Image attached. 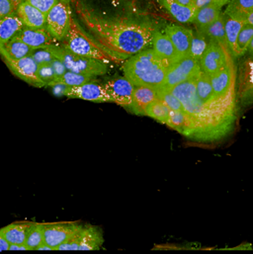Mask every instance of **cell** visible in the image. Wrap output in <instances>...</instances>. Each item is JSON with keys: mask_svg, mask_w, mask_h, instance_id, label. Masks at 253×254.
<instances>
[{"mask_svg": "<svg viewBox=\"0 0 253 254\" xmlns=\"http://www.w3.org/2000/svg\"><path fill=\"white\" fill-rule=\"evenodd\" d=\"M81 27L103 48L126 60L150 47L158 22L142 10L102 13L85 1L75 2Z\"/></svg>", "mask_w": 253, "mask_h": 254, "instance_id": "6da1fadb", "label": "cell"}, {"mask_svg": "<svg viewBox=\"0 0 253 254\" xmlns=\"http://www.w3.org/2000/svg\"><path fill=\"white\" fill-rule=\"evenodd\" d=\"M196 77L170 89L186 114V124L181 134L202 143L223 140L232 133L238 120L237 94L203 102L196 94Z\"/></svg>", "mask_w": 253, "mask_h": 254, "instance_id": "7a4b0ae2", "label": "cell"}, {"mask_svg": "<svg viewBox=\"0 0 253 254\" xmlns=\"http://www.w3.org/2000/svg\"><path fill=\"white\" fill-rule=\"evenodd\" d=\"M173 64L157 55L151 47L128 57L123 62L124 76L133 86L160 88L168 68Z\"/></svg>", "mask_w": 253, "mask_h": 254, "instance_id": "3957f363", "label": "cell"}, {"mask_svg": "<svg viewBox=\"0 0 253 254\" xmlns=\"http://www.w3.org/2000/svg\"><path fill=\"white\" fill-rule=\"evenodd\" d=\"M60 44L76 56L100 61L107 64H123L125 61L124 58L107 51L98 44L73 17H71L66 34Z\"/></svg>", "mask_w": 253, "mask_h": 254, "instance_id": "277c9868", "label": "cell"}, {"mask_svg": "<svg viewBox=\"0 0 253 254\" xmlns=\"http://www.w3.org/2000/svg\"><path fill=\"white\" fill-rule=\"evenodd\" d=\"M48 47L52 51L55 58L63 62L66 70L83 73L94 77L104 75L108 71L109 64L93 59L76 56L64 49L61 44L56 43Z\"/></svg>", "mask_w": 253, "mask_h": 254, "instance_id": "5b68a950", "label": "cell"}, {"mask_svg": "<svg viewBox=\"0 0 253 254\" xmlns=\"http://www.w3.org/2000/svg\"><path fill=\"white\" fill-rule=\"evenodd\" d=\"M71 17L72 10L70 3L57 1L46 13L45 28L57 42H61L66 34Z\"/></svg>", "mask_w": 253, "mask_h": 254, "instance_id": "8992f818", "label": "cell"}, {"mask_svg": "<svg viewBox=\"0 0 253 254\" xmlns=\"http://www.w3.org/2000/svg\"><path fill=\"white\" fill-rule=\"evenodd\" d=\"M234 59L229 48L215 41H209L207 49L199 61L201 70L208 76H212Z\"/></svg>", "mask_w": 253, "mask_h": 254, "instance_id": "52a82bcc", "label": "cell"}, {"mask_svg": "<svg viewBox=\"0 0 253 254\" xmlns=\"http://www.w3.org/2000/svg\"><path fill=\"white\" fill-rule=\"evenodd\" d=\"M200 70L198 61L189 56L182 58L168 68L164 82L158 89H172L177 84L196 77Z\"/></svg>", "mask_w": 253, "mask_h": 254, "instance_id": "ba28073f", "label": "cell"}, {"mask_svg": "<svg viewBox=\"0 0 253 254\" xmlns=\"http://www.w3.org/2000/svg\"><path fill=\"white\" fill-rule=\"evenodd\" d=\"M237 76L238 71L234 59L220 71L209 76L215 96L217 98H226L237 94Z\"/></svg>", "mask_w": 253, "mask_h": 254, "instance_id": "9c48e42d", "label": "cell"}, {"mask_svg": "<svg viewBox=\"0 0 253 254\" xmlns=\"http://www.w3.org/2000/svg\"><path fill=\"white\" fill-rule=\"evenodd\" d=\"M43 226L44 243L53 248L54 251H57L63 242L82 227V225L77 222L43 223Z\"/></svg>", "mask_w": 253, "mask_h": 254, "instance_id": "30bf717a", "label": "cell"}, {"mask_svg": "<svg viewBox=\"0 0 253 254\" xmlns=\"http://www.w3.org/2000/svg\"><path fill=\"white\" fill-rule=\"evenodd\" d=\"M4 64L12 74L34 87H45L38 75V64L31 56L15 61H5Z\"/></svg>", "mask_w": 253, "mask_h": 254, "instance_id": "8fae6325", "label": "cell"}, {"mask_svg": "<svg viewBox=\"0 0 253 254\" xmlns=\"http://www.w3.org/2000/svg\"><path fill=\"white\" fill-rule=\"evenodd\" d=\"M63 96H66L68 98L82 99L94 103H112L111 98L107 93L104 85L98 84L93 81L83 83L79 86L67 87Z\"/></svg>", "mask_w": 253, "mask_h": 254, "instance_id": "7c38bea8", "label": "cell"}, {"mask_svg": "<svg viewBox=\"0 0 253 254\" xmlns=\"http://www.w3.org/2000/svg\"><path fill=\"white\" fill-rule=\"evenodd\" d=\"M163 33L171 41L180 59L188 56L191 40L194 34L192 29L179 24L167 23L164 26Z\"/></svg>", "mask_w": 253, "mask_h": 254, "instance_id": "4fadbf2b", "label": "cell"}, {"mask_svg": "<svg viewBox=\"0 0 253 254\" xmlns=\"http://www.w3.org/2000/svg\"><path fill=\"white\" fill-rule=\"evenodd\" d=\"M104 87L109 94L112 103H116L117 105L126 108V110L129 109L134 86L128 79L125 76L117 77L106 82Z\"/></svg>", "mask_w": 253, "mask_h": 254, "instance_id": "5bb4252c", "label": "cell"}, {"mask_svg": "<svg viewBox=\"0 0 253 254\" xmlns=\"http://www.w3.org/2000/svg\"><path fill=\"white\" fill-rule=\"evenodd\" d=\"M14 38L19 39L32 49L43 48L58 43L45 27L40 29L23 27Z\"/></svg>", "mask_w": 253, "mask_h": 254, "instance_id": "9a60e30c", "label": "cell"}, {"mask_svg": "<svg viewBox=\"0 0 253 254\" xmlns=\"http://www.w3.org/2000/svg\"><path fill=\"white\" fill-rule=\"evenodd\" d=\"M157 98L158 91L156 88L149 86H134L131 105L128 111L139 116H144L147 107Z\"/></svg>", "mask_w": 253, "mask_h": 254, "instance_id": "2e32d148", "label": "cell"}, {"mask_svg": "<svg viewBox=\"0 0 253 254\" xmlns=\"http://www.w3.org/2000/svg\"><path fill=\"white\" fill-rule=\"evenodd\" d=\"M15 14L18 16L24 27L32 29L45 27L46 14L26 1H22L17 5Z\"/></svg>", "mask_w": 253, "mask_h": 254, "instance_id": "e0dca14e", "label": "cell"}, {"mask_svg": "<svg viewBox=\"0 0 253 254\" xmlns=\"http://www.w3.org/2000/svg\"><path fill=\"white\" fill-rule=\"evenodd\" d=\"M104 244L103 232L92 225H82L80 230V244L78 251H99Z\"/></svg>", "mask_w": 253, "mask_h": 254, "instance_id": "ac0fdd59", "label": "cell"}, {"mask_svg": "<svg viewBox=\"0 0 253 254\" xmlns=\"http://www.w3.org/2000/svg\"><path fill=\"white\" fill-rule=\"evenodd\" d=\"M150 47L157 55L170 61L172 64L181 60L177 55L175 48L172 45L169 38L163 32H161L160 29L154 32Z\"/></svg>", "mask_w": 253, "mask_h": 254, "instance_id": "d6986e66", "label": "cell"}, {"mask_svg": "<svg viewBox=\"0 0 253 254\" xmlns=\"http://www.w3.org/2000/svg\"><path fill=\"white\" fill-rule=\"evenodd\" d=\"M158 3L181 24H191L196 12L193 6H184L176 0H157Z\"/></svg>", "mask_w": 253, "mask_h": 254, "instance_id": "ffe728a7", "label": "cell"}, {"mask_svg": "<svg viewBox=\"0 0 253 254\" xmlns=\"http://www.w3.org/2000/svg\"><path fill=\"white\" fill-rule=\"evenodd\" d=\"M224 14L228 17L242 19L253 25V0H230Z\"/></svg>", "mask_w": 253, "mask_h": 254, "instance_id": "44dd1931", "label": "cell"}, {"mask_svg": "<svg viewBox=\"0 0 253 254\" xmlns=\"http://www.w3.org/2000/svg\"><path fill=\"white\" fill-rule=\"evenodd\" d=\"M32 50V48H30L19 39L13 38L0 46V57L3 62L15 61L30 56Z\"/></svg>", "mask_w": 253, "mask_h": 254, "instance_id": "7402d4cb", "label": "cell"}, {"mask_svg": "<svg viewBox=\"0 0 253 254\" xmlns=\"http://www.w3.org/2000/svg\"><path fill=\"white\" fill-rule=\"evenodd\" d=\"M32 225L30 221H18L0 229L3 237L11 244H25L27 234Z\"/></svg>", "mask_w": 253, "mask_h": 254, "instance_id": "603a6c76", "label": "cell"}, {"mask_svg": "<svg viewBox=\"0 0 253 254\" xmlns=\"http://www.w3.org/2000/svg\"><path fill=\"white\" fill-rule=\"evenodd\" d=\"M245 24H246V22L242 19L226 16V21H225L226 39H227V44H228L229 50H230L233 58H240L237 40H238V36Z\"/></svg>", "mask_w": 253, "mask_h": 254, "instance_id": "cb8c5ba5", "label": "cell"}, {"mask_svg": "<svg viewBox=\"0 0 253 254\" xmlns=\"http://www.w3.org/2000/svg\"><path fill=\"white\" fill-rule=\"evenodd\" d=\"M225 21H226V16L224 12H222V14L217 20H215L213 23H211L210 25H208L203 29L196 30V32L203 34L209 41L218 42L219 44L229 48L227 44V39H226Z\"/></svg>", "mask_w": 253, "mask_h": 254, "instance_id": "d4e9b609", "label": "cell"}, {"mask_svg": "<svg viewBox=\"0 0 253 254\" xmlns=\"http://www.w3.org/2000/svg\"><path fill=\"white\" fill-rule=\"evenodd\" d=\"M222 14V8L215 3H211L203 8L196 10L191 24L195 25L196 30L203 29L217 20Z\"/></svg>", "mask_w": 253, "mask_h": 254, "instance_id": "484cf974", "label": "cell"}, {"mask_svg": "<svg viewBox=\"0 0 253 254\" xmlns=\"http://www.w3.org/2000/svg\"><path fill=\"white\" fill-rule=\"evenodd\" d=\"M23 27L22 22L15 13L0 18V46L13 39Z\"/></svg>", "mask_w": 253, "mask_h": 254, "instance_id": "4316f807", "label": "cell"}, {"mask_svg": "<svg viewBox=\"0 0 253 254\" xmlns=\"http://www.w3.org/2000/svg\"><path fill=\"white\" fill-rule=\"evenodd\" d=\"M246 64V63H245ZM253 63L250 61L245 64V69L241 73L240 77V86L239 93L237 97H239L244 103L253 100Z\"/></svg>", "mask_w": 253, "mask_h": 254, "instance_id": "83f0119b", "label": "cell"}, {"mask_svg": "<svg viewBox=\"0 0 253 254\" xmlns=\"http://www.w3.org/2000/svg\"><path fill=\"white\" fill-rule=\"evenodd\" d=\"M195 86H196V94L201 101L209 102L217 98L214 94L210 77L206 73H204L202 70H200L199 74L196 77Z\"/></svg>", "mask_w": 253, "mask_h": 254, "instance_id": "f1b7e54d", "label": "cell"}, {"mask_svg": "<svg viewBox=\"0 0 253 254\" xmlns=\"http://www.w3.org/2000/svg\"><path fill=\"white\" fill-rule=\"evenodd\" d=\"M169 113H170V109L158 97L147 107V109L145 110L144 116H147V117L165 125L168 120Z\"/></svg>", "mask_w": 253, "mask_h": 254, "instance_id": "f546056e", "label": "cell"}, {"mask_svg": "<svg viewBox=\"0 0 253 254\" xmlns=\"http://www.w3.org/2000/svg\"><path fill=\"white\" fill-rule=\"evenodd\" d=\"M94 79H95V77L91 76V75L66 70L61 77L56 78L51 85H53L54 83L60 82V83L64 84L67 87H74V86H79V85L89 82V81H93Z\"/></svg>", "mask_w": 253, "mask_h": 254, "instance_id": "4dcf8cb0", "label": "cell"}, {"mask_svg": "<svg viewBox=\"0 0 253 254\" xmlns=\"http://www.w3.org/2000/svg\"><path fill=\"white\" fill-rule=\"evenodd\" d=\"M44 243V226L43 223L32 222L27 234L25 245L29 251H36L40 245Z\"/></svg>", "mask_w": 253, "mask_h": 254, "instance_id": "1f68e13d", "label": "cell"}, {"mask_svg": "<svg viewBox=\"0 0 253 254\" xmlns=\"http://www.w3.org/2000/svg\"><path fill=\"white\" fill-rule=\"evenodd\" d=\"M208 43H209V40L203 34L194 32L191 40L188 56L199 62L207 49Z\"/></svg>", "mask_w": 253, "mask_h": 254, "instance_id": "d6a6232c", "label": "cell"}, {"mask_svg": "<svg viewBox=\"0 0 253 254\" xmlns=\"http://www.w3.org/2000/svg\"><path fill=\"white\" fill-rule=\"evenodd\" d=\"M253 42V25L245 24L238 36L237 45L240 57H243L249 50L250 45Z\"/></svg>", "mask_w": 253, "mask_h": 254, "instance_id": "836d02e7", "label": "cell"}, {"mask_svg": "<svg viewBox=\"0 0 253 254\" xmlns=\"http://www.w3.org/2000/svg\"><path fill=\"white\" fill-rule=\"evenodd\" d=\"M157 91H158V97L164 102V104L170 109V111L183 110L181 102L172 93L170 89H157Z\"/></svg>", "mask_w": 253, "mask_h": 254, "instance_id": "e575fe53", "label": "cell"}, {"mask_svg": "<svg viewBox=\"0 0 253 254\" xmlns=\"http://www.w3.org/2000/svg\"><path fill=\"white\" fill-rule=\"evenodd\" d=\"M186 124V114L183 110L179 111H170L168 120L166 122V126L175 129L179 133L183 131V128Z\"/></svg>", "mask_w": 253, "mask_h": 254, "instance_id": "d590c367", "label": "cell"}, {"mask_svg": "<svg viewBox=\"0 0 253 254\" xmlns=\"http://www.w3.org/2000/svg\"><path fill=\"white\" fill-rule=\"evenodd\" d=\"M30 56L37 63L38 65L45 64H51L55 60V56L53 55L52 51L49 49L48 46L43 47V48L33 49Z\"/></svg>", "mask_w": 253, "mask_h": 254, "instance_id": "8d00e7d4", "label": "cell"}, {"mask_svg": "<svg viewBox=\"0 0 253 254\" xmlns=\"http://www.w3.org/2000/svg\"><path fill=\"white\" fill-rule=\"evenodd\" d=\"M38 75L44 86H50L56 79V75L51 64H40L38 66Z\"/></svg>", "mask_w": 253, "mask_h": 254, "instance_id": "74e56055", "label": "cell"}, {"mask_svg": "<svg viewBox=\"0 0 253 254\" xmlns=\"http://www.w3.org/2000/svg\"><path fill=\"white\" fill-rule=\"evenodd\" d=\"M80 230L81 228L63 242L57 251H78L80 244Z\"/></svg>", "mask_w": 253, "mask_h": 254, "instance_id": "f35d334b", "label": "cell"}, {"mask_svg": "<svg viewBox=\"0 0 253 254\" xmlns=\"http://www.w3.org/2000/svg\"><path fill=\"white\" fill-rule=\"evenodd\" d=\"M16 3L11 0H0V18L12 15L16 12Z\"/></svg>", "mask_w": 253, "mask_h": 254, "instance_id": "ab89813d", "label": "cell"}, {"mask_svg": "<svg viewBox=\"0 0 253 254\" xmlns=\"http://www.w3.org/2000/svg\"><path fill=\"white\" fill-rule=\"evenodd\" d=\"M26 2H28L29 4H31L32 6H34L35 8L39 9L40 11H42L43 13H47L57 2L56 0H24Z\"/></svg>", "mask_w": 253, "mask_h": 254, "instance_id": "60d3db41", "label": "cell"}, {"mask_svg": "<svg viewBox=\"0 0 253 254\" xmlns=\"http://www.w3.org/2000/svg\"><path fill=\"white\" fill-rule=\"evenodd\" d=\"M51 65H52V67L54 69L56 78L61 77L66 71V68H65L64 64H63V62L61 60L57 59V58H55V60L51 63Z\"/></svg>", "mask_w": 253, "mask_h": 254, "instance_id": "b9f144b4", "label": "cell"}, {"mask_svg": "<svg viewBox=\"0 0 253 254\" xmlns=\"http://www.w3.org/2000/svg\"><path fill=\"white\" fill-rule=\"evenodd\" d=\"M213 3L212 0H193V7L198 10L200 8H203L209 4Z\"/></svg>", "mask_w": 253, "mask_h": 254, "instance_id": "7bdbcfd3", "label": "cell"}, {"mask_svg": "<svg viewBox=\"0 0 253 254\" xmlns=\"http://www.w3.org/2000/svg\"><path fill=\"white\" fill-rule=\"evenodd\" d=\"M8 251H29V249L25 244H11Z\"/></svg>", "mask_w": 253, "mask_h": 254, "instance_id": "ee69618b", "label": "cell"}, {"mask_svg": "<svg viewBox=\"0 0 253 254\" xmlns=\"http://www.w3.org/2000/svg\"><path fill=\"white\" fill-rule=\"evenodd\" d=\"M9 249V244L3 237L1 231H0V252H6Z\"/></svg>", "mask_w": 253, "mask_h": 254, "instance_id": "f6af8a7d", "label": "cell"}, {"mask_svg": "<svg viewBox=\"0 0 253 254\" xmlns=\"http://www.w3.org/2000/svg\"><path fill=\"white\" fill-rule=\"evenodd\" d=\"M36 251H54V249L51 248L50 246H48L47 244L43 243L42 245H40V246L38 247V249H37Z\"/></svg>", "mask_w": 253, "mask_h": 254, "instance_id": "bcb514c9", "label": "cell"}, {"mask_svg": "<svg viewBox=\"0 0 253 254\" xmlns=\"http://www.w3.org/2000/svg\"><path fill=\"white\" fill-rule=\"evenodd\" d=\"M229 1H230V0H212L213 3H215V4L218 5V6H220L221 8H223L226 4H228Z\"/></svg>", "mask_w": 253, "mask_h": 254, "instance_id": "7dc6e473", "label": "cell"}, {"mask_svg": "<svg viewBox=\"0 0 253 254\" xmlns=\"http://www.w3.org/2000/svg\"><path fill=\"white\" fill-rule=\"evenodd\" d=\"M184 6H193V0H176Z\"/></svg>", "mask_w": 253, "mask_h": 254, "instance_id": "c3c4849f", "label": "cell"}, {"mask_svg": "<svg viewBox=\"0 0 253 254\" xmlns=\"http://www.w3.org/2000/svg\"><path fill=\"white\" fill-rule=\"evenodd\" d=\"M11 1H13V2L16 3V4H19V3H21V2L24 1V0H11Z\"/></svg>", "mask_w": 253, "mask_h": 254, "instance_id": "681fc988", "label": "cell"}, {"mask_svg": "<svg viewBox=\"0 0 253 254\" xmlns=\"http://www.w3.org/2000/svg\"><path fill=\"white\" fill-rule=\"evenodd\" d=\"M56 1H63V2H66V3L72 2V0H56Z\"/></svg>", "mask_w": 253, "mask_h": 254, "instance_id": "f907efd6", "label": "cell"}]
</instances>
